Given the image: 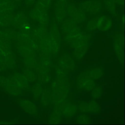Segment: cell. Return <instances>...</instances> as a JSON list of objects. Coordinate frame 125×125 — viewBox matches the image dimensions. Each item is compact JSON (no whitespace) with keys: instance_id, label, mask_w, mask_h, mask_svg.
Returning <instances> with one entry per match:
<instances>
[{"instance_id":"cell-1","label":"cell","mask_w":125,"mask_h":125,"mask_svg":"<svg viewBox=\"0 0 125 125\" xmlns=\"http://www.w3.org/2000/svg\"><path fill=\"white\" fill-rule=\"evenodd\" d=\"M56 77L51 84L52 102L57 106L66 100L70 90V84L67 72L59 67L55 70Z\"/></svg>"},{"instance_id":"cell-2","label":"cell","mask_w":125,"mask_h":125,"mask_svg":"<svg viewBox=\"0 0 125 125\" xmlns=\"http://www.w3.org/2000/svg\"><path fill=\"white\" fill-rule=\"evenodd\" d=\"M89 36L82 32L69 44L72 48L73 55L76 60H82L87 54L89 49Z\"/></svg>"},{"instance_id":"cell-3","label":"cell","mask_w":125,"mask_h":125,"mask_svg":"<svg viewBox=\"0 0 125 125\" xmlns=\"http://www.w3.org/2000/svg\"><path fill=\"white\" fill-rule=\"evenodd\" d=\"M52 57H55L58 54L60 49L61 37L58 27L56 24H52L49 32L46 37Z\"/></svg>"},{"instance_id":"cell-4","label":"cell","mask_w":125,"mask_h":125,"mask_svg":"<svg viewBox=\"0 0 125 125\" xmlns=\"http://www.w3.org/2000/svg\"><path fill=\"white\" fill-rule=\"evenodd\" d=\"M76 85L80 90L90 91L96 86V83L95 80L91 78L85 71L80 73L77 77Z\"/></svg>"},{"instance_id":"cell-5","label":"cell","mask_w":125,"mask_h":125,"mask_svg":"<svg viewBox=\"0 0 125 125\" xmlns=\"http://www.w3.org/2000/svg\"><path fill=\"white\" fill-rule=\"evenodd\" d=\"M102 7V4L100 1L96 0H87L80 3L79 8L85 13L95 15L101 12Z\"/></svg>"},{"instance_id":"cell-6","label":"cell","mask_w":125,"mask_h":125,"mask_svg":"<svg viewBox=\"0 0 125 125\" xmlns=\"http://www.w3.org/2000/svg\"><path fill=\"white\" fill-rule=\"evenodd\" d=\"M113 49L116 57L121 64L124 61V38L123 35L117 34L114 39Z\"/></svg>"},{"instance_id":"cell-7","label":"cell","mask_w":125,"mask_h":125,"mask_svg":"<svg viewBox=\"0 0 125 125\" xmlns=\"http://www.w3.org/2000/svg\"><path fill=\"white\" fill-rule=\"evenodd\" d=\"M67 15L70 19L77 23H82L86 20L85 13L72 4H68L67 8Z\"/></svg>"},{"instance_id":"cell-8","label":"cell","mask_w":125,"mask_h":125,"mask_svg":"<svg viewBox=\"0 0 125 125\" xmlns=\"http://www.w3.org/2000/svg\"><path fill=\"white\" fill-rule=\"evenodd\" d=\"M56 106L61 112L62 116L67 118H71L75 116L78 110L77 106L65 100Z\"/></svg>"},{"instance_id":"cell-9","label":"cell","mask_w":125,"mask_h":125,"mask_svg":"<svg viewBox=\"0 0 125 125\" xmlns=\"http://www.w3.org/2000/svg\"><path fill=\"white\" fill-rule=\"evenodd\" d=\"M67 0H57L55 7V16L56 21L62 23L67 16Z\"/></svg>"},{"instance_id":"cell-10","label":"cell","mask_w":125,"mask_h":125,"mask_svg":"<svg viewBox=\"0 0 125 125\" xmlns=\"http://www.w3.org/2000/svg\"><path fill=\"white\" fill-rule=\"evenodd\" d=\"M78 109L83 113L97 114L101 110V107L98 103L94 100L89 102H81L78 104Z\"/></svg>"},{"instance_id":"cell-11","label":"cell","mask_w":125,"mask_h":125,"mask_svg":"<svg viewBox=\"0 0 125 125\" xmlns=\"http://www.w3.org/2000/svg\"><path fill=\"white\" fill-rule=\"evenodd\" d=\"M59 67L66 72H71L76 68V64L73 58L68 54L61 56L58 60Z\"/></svg>"},{"instance_id":"cell-12","label":"cell","mask_w":125,"mask_h":125,"mask_svg":"<svg viewBox=\"0 0 125 125\" xmlns=\"http://www.w3.org/2000/svg\"><path fill=\"white\" fill-rule=\"evenodd\" d=\"M18 42L33 50H36L38 49V43L35 41L30 34L18 33L17 39Z\"/></svg>"},{"instance_id":"cell-13","label":"cell","mask_w":125,"mask_h":125,"mask_svg":"<svg viewBox=\"0 0 125 125\" xmlns=\"http://www.w3.org/2000/svg\"><path fill=\"white\" fill-rule=\"evenodd\" d=\"M31 19L36 20L41 25L46 27L49 23V17L47 11H41L34 8L30 12Z\"/></svg>"},{"instance_id":"cell-14","label":"cell","mask_w":125,"mask_h":125,"mask_svg":"<svg viewBox=\"0 0 125 125\" xmlns=\"http://www.w3.org/2000/svg\"><path fill=\"white\" fill-rule=\"evenodd\" d=\"M2 87L12 95H19L21 93V89L18 87L10 78L6 77Z\"/></svg>"},{"instance_id":"cell-15","label":"cell","mask_w":125,"mask_h":125,"mask_svg":"<svg viewBox=\"0 0 125 125\" xmlns=\"http://www.w3.org/2000/svg\"><path fill=\"white\" fill-rule=\"evenodd\" d=\"M112 20L106 16H102L97 19V29L102 32L109 30L112 27Z\"/></svg>"},{"instance_id":"cell-16","label":"cell","mask_w":125,"mask_h":125,"mask_svg":"<svg viewBox=\"0 0 125 125\" xmlns=\"http://www.w3.org/2000/svg\"><path fill=\"white\" fill-rule=\"evenodd\" d=\"M14 83L20 89H25L28 87L29 84L24 74L19 73L14 74L10 77Z\"/></svg>"},{"instance_id":"cell-17","label":"cell","mask_w":125,"mask_h":125,"mask_svg":"<svg viewBox=\"0 0 125 125\" xmlns=\"http://www.w3.org/2000/svg\"><path fill=\"white\" fill-rule=\"evenodd\" d=\"M48 33L46 26L41 25L36 27L33 31L32 37L37 43L46 37Z\"/></svg>"},{"instance_id":"cell-18","label":"cell","mask_w":125,"mask_h":125,"mask_svg":"<svg viewBox=\"0 0 125 125\" xmlns=\"http://www.w3.org/2000/svg\"><path fill=\"white\" fill-rule=\"evenodd\" d=\"M62 23L61 30L64 35L69 33L80 27L77 25L78 24L70 18L65 19Z\"/></svg>"},{"instance_id":"cell-19","label":"cell","mask_w":125,"mask_h":125,"mask_svg":"<svg viewBox=\"0 0 125 125\" xmlns=\"http://www.w3.org/2000/svg\"><path fill=\"white\" fill-rule=\"evenodd\" d=\"M20 104L24 110L30 115H35L38 112L36 105L30 100L23 99L20 101Z\"/></svg>"},{"instance_id":"cell-20","label":"cell","mask_w":125,"mask_h":125,"mask_svg":"<svg viewBox=\"0 0 125 125\" xmlns=\"http://www.w3.org/2000/svg\"><path fill=\"white\" fill-rule=\"evenodd\" d=\"M17 49L20 55L24 58L36 57L35 51L18 42L17 44Z\"/></svg>"},{"instance_id":"cell-21","label":"cell","mask_w":125,"mask_h":125,"mask_svg":"<svg viewBox=\"0 0 125 125\" xmlns=\"http://www.w3.org/2000/svg\"><path fill=\"white\" fill-rule=\"evenodd\" d=\"M27 22L28 19L27 16L24 13L20 12L14 17L12 25L15 28L20 29Z\"/></svg>"},{"instance_id":"cell-22","label":"cell","mask_w":125,"mask_h":125,"mask_svg":"<svg viewBox=\"0 0 125 125\" xmlns=\"http://www.w3.org/2000/svg\"><path fill=\"white\" fill-rule=\"evenodd\" d=\"M14 16L12 12L0 13V26L8 27L13 24Z\"/></svg>"},{"instance_id":"cell-23","label":"cell","mask_w":125,"mask_h":125,"mask_svg":"<svg viewBox=\"0 0 125 125\" xmlns=\"http://www.w3.org/2000/svg\"><path fill=\"white\" fill-rule=\"evenodd\" d=\"M52 102V95L51 89L46 88L43 90L41 95V103L44 107L49 106Z\"/></svg>"},{"instance_id":"cell-24","label":"cell","mask_w":125,"mask_h":125,"mask_svg":"<svg viewBox=\"0 0 125 125\" xmlns=\"http://www.w3.org/2000/svg\"><path fill=\"white\" fill-rule=\"evenodd\" d=\"M62 115L61 112L57 107L52 113L49 119V122L52 124H58L61 122Z\"/></svg>"},{"instance_id":"cell-25","label":"cell","mask_w":125,"mask_h":125,"mask_svg":"<svg viewBox=\"0 0 125 125\" xmlns=\"http://www.w3.org/2000/svg\"><path fill=\"white\" fill-rule=\"evenodd\" d=\"M15 3L12 1H4L0 5V13L12 12L15 8Z\"/></svg>"},{"instance_id":"cell-26","label":"cell","mask_w":125,"mask_h":125,"mask_svg":"<svg viewBox=\"0 0 125 125\" xmlns=\"http://www.w3.org/2000/svg\"><path fill=\"white\" fill-rule=\"evenodd\" d=\"M86 71L88 75L95 80L101 79L104 74V71L101 68H94Z\"/></svg>"},{"instance_id":"cell-27","label":"cell","mask_w":125,"mask_h":125,"mask_svg":"<svg viewBox=\"0 0 125 125\" xmlns=\"http://www.w3.org/2000/svg\"><path fill=\"white\" fill-rule=\"evenodd\" d=\"M105 8L110 13L115 15L116 13V3L114 0H103Z\"/></svg>"},{"instance_id":"cell-28","label":"cell","mask_w":125,"mask_h":125,"mask_svg":"<svg viewBox=\"0 0 125 125\" xmlns=\"http://www.w3.org/2000/svg\"><path fill=\"white\" fill-rule=\"evenodd\" d=\"M24 62L26 66L30 69L36 68L38 63L36 57L24 58Z\"/></svg>"},{"instance_id":"cell-29","label":"cell","mask_w":125,"mask_h":125,"mask_svg":"<svg viewBox=\"0 0 125 125\" xmlns=\"http://www.w3.org/2000/svg\"><path fill=\"white\" fill-rule=\"evenodd\" d=\"M24 76L26 77L28 82H33L36 80L37 76L35 74L29 69H26L24 71Z\"/></svg>"},{"instance_id":"cell-30","label":"cell","mask_w":125,"mask_h":125,"mask_svg":"<svg viewBox=\"0 0 125 125\" xmlns=\"http://www.w3.org/2000/svg\"><path fill=\"white\" fill-rule=\"evenodd\" d=\"M43 91L42 86L41 84L39 83L36 84L32 90L33 95L35 98L36 99L41 96Z\"/></svg>"},{"instance_id":"cell-31","label":"cell","mask_w":125,"mask_h":125,"mask_svg":"<svg viewBox=\"0 0 125 125\" xmlns=\"http://www.w3.org/2000/svg\"><path fill=\"white\" fill-rule=\"evenodd\" d=\"M91 91V97L95 99L101 98L103 93L102 88L99 86H95Z\"/></svg>"},{"instance_id":"cell-32","label":"cell","mask_w":125,"mask_h":125,"mask_svg":"<svg viewBox=\"0 0 125 125\" xmlns=\"http://www.w3.org/2000/svg\"><path fill=\"white\" fill-rule=\"evenodd\" d=\"M3 31L9 40H14V39H17L18 33H17L15 30L9 28V29H6Z\"/></svg>"},{"instance_id":"cell-33","label":"cell","mask_w":125,"mask_h":125,"mask_svg":"<svg viewBox=\"0 0 125 125\" xmlns=\"http://www.w3.org/2000/svg\"><path fill=\"white\" fill-rule=\"evenodd\" d=\"M76 121L80 124H87L90 123V119L88 115L84 114L79 115L76 118Z\"/></svg>"},{"instance_id":"cell-34","label":"cell","mask_w":125,"mask_h":125,"mask_svg":"<svg viewBox=\"0 0 125 125\" xmlns=\"http://www.w3.org/2000/svg\"><path fill=\"white\" fill-rule=\"evenodd\" d=\"M97 29V19H92L89 21L86 25V29L89 32L94 31Z\"/></svg>"},{"instance_id":"cell-35","label":"cell","mask_w":125,"mask_h":125,"mask_svg":"<svg viewBox=\"0 0 125 125\" xmlns=\"http://www.w3.org/2000/svg\"><path fill=\"white\" fill-rule=\"evenodd\" d=\"M20 30V32L30 34L31 31V27L28 22L25 24Z\"/></svg>"},{"instance_id":"cell-36","label":"cell","mask_w":125,"mask_h":125,"mask_svg":"<svg viewBox=\"0 0 125 125\" xmlns=\"http://www.w3.org/2000/svg\"><path fill=\"white\" fill-rule=\"evenodd\" d=\"M38 1L48 10L49 9L52 4V0H38Z\"/></svg>"},{"instance_id":"cell-37","label":"cell","mask_w":125,"mask_h":125,"mask_svg":"<svg viewBox=\"0 0 125 125\" xmlns=\"http://www.w3.org/2000/svg\"><path fill=\"white\" fill-rule=\"evenodd\" d=\"M35 0H25V3L28 6H31L35 3Z\"/></svg>"},{"instance_id":"cell-38","label":"cell","mask_w":125,"mask_h":125,"mask_svg":"<svg viewBox=\"0 0 125 125\" xmlns=\"http://www.w3.org/2000/svg\"><path fill=\"white\" fill-rule=\"evenodd\" d=\"M115 3L118 5L123 6L124 5V0H114Z\"/></svg>"},{"instance_id":"cell-39","label":"cell","mask_w":125,"mask_h":125,"mask_svg":"<svg viewBox=\"0 0 125 125\" xmlns=\"http://www.w3.org/2000/svg\"><path fill=\"white\" fill-rule=\"evenodd\" d=\"M6 68L5 65L1 61H0V71H4Z\"/></svg>"},{"instance_id":"cell-40","label":"cell","mask_w":125,"mask_h":125,"mask_svg":"<svg viewBox=\"0 0 125 125\" xmlns=\"http://www.w3.org/2000/svg\"><path fill=\"white\" fill-rule=\"evenodd\" d=\"M11 0L15 3H20L21 1V0Z\"/></svg>"},{"instance_id":"cell-41","label":"cell","mask_w":125,"mask_h":125,"mask_svg":"<svg viewBox=\"0 0 125 125\" xmlns=\"http://www.w3.org/2000/svg\"><path fill=\"white\" fill-rule=\"evenodd\" d=\"M121 21H122V23L124 24V21H125V19H124V16H123L121 18Z\"/></svg>"},{"instance_id":"cell-42","label":"cell","mask_w":125,"mask_h":125,"mask_svg":"<svg viewBox=\"0 0 125 125\" xmlns=\"http://www.w3.org/2000/svg\"><path fill=\"white\" fill-rule=\"evenodd\" d=\"M4 0H0V5L4 2Z\"/></svg>"}]
</instances>
